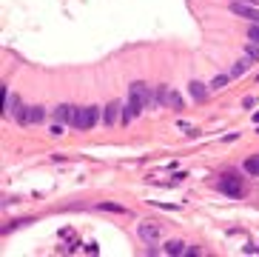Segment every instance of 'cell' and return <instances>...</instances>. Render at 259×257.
<instances>
[{"instance_id": "1", "label": "cell", "mask_w": 259, "mask_h": 257, "mask_svg": "<svg viewBox=\"0 0 259 257\" xmlns=\"http://www.w3.org/2000/svg\"><path fill=\"white\" fill-rule=\"evenodd\" d=\"M151 92H148V86L146 83H131L129 89V109L134 112V115H140L146 106H151Z\"/></svg>"}, {"instance_id": "2", "label": "cell", "mask_w": 259, "mask_h": 257, "mask_svg": "<svg viewBox=\"0 0 259 257\" xmlns=\"http://www.w3.org/2000/svg\"><path fill=\"white\" fill-rule=\"evenodd\" d=\"M219 191H222V194H228V197H242V194H245L242 177H239V174H234V171L222 174V180H219Z\"/></svg>"}, {"instance_id": "3", "label": "cell", "mask_w": 259, "mask_h": 257, "mask_svg": "<svg viewBox=\"0 0 259 257\" xmlns=\"http://www.w3.org/2000/svg\"><path fill=\"white\" fill-rule=\"evenodd\" d=\"M100 117V109L97 106H77V117H74V129H91Z\"/></svg>"}, {"instance_id": "4", "label": "cell", "mask_w": 259, "mask_h": 257, "mask_svg": "<svg viewBox=\"0 0 259 257\" xmlns=\"http://www.w3.org/2000/svg\"><path fill=\"white\" fill-rule=\"evenodd\" d=\"M137 232H140V237L146 240V243H160L162 234H165V229H162L160 223H154V220H143Z\"/></svg>"}, {"instance_id": "5", "label": "cell", "mask_w": 259, "mask_h": 257, "mask_svg": "<svg viewBox=\"0 0 259 257\" xmlns=\"http://www.w3.org/2000/svg\"><path fill=\"white\" fill-rule=\"evenodd\" d=\"M231 12H234V15H239V17H245V20H251V23H259V6H257V3L234 0V3H231Z\"/></svg>"}, {"instance_id": "6", "label": "cell", "mask_w": 259, "mask_h": 257, "mask_svg": "<svg viewBox=\"0 0 259 257\" xmlns=\"http://www.w3.org/2000/svg\"><path fill=\"white\" fill-rule=\"evenodd\" d=\"M74 117H77V106H68V103H63V106H57L54 109V120L63 126V123H68V126H74Z\"/></svg>"}, {"instance_id": "7", "label": "cell", "mask_w": 259, "mask_h": 257, "mask_svg": "<svg viewBox=\"0 0 259 257\" xmlns=\"http://www.w3.org/2000/svg\"><path fill=\"white\" fill-rule=\"evenodd\" d=\"M103 120H106V126H114V123H123V115H120V106H117V103H108V106L103 109Z\"/></svg>"}, {"instance_id": "8", "label": "cell", "mask_w": 259, "mask_h": 257, "mask_svg": "<svg viewBox=\"0 0 259 257\" xmlns=\"http://www.w3.org/2000/svg\"><path fill=\"white\" fill-rule=\"evenodd\" d=\"M165 106H168V109H174V112H182V109H185L182 94H179V92H174L171 86H168V94H165Z\"/></svg>"}, {"instance_id": "9", "label": "cell", "mask_w": 259, "mask_h": 257, "mask_svg": "<svg viewBox=\"0 0 259 257\" xmlns=\"http://www.w3.org/2000/svg\"><path fill=\"white\" fill-rule=\"evenodd\" d=\"M165 255H171V257L188 255V246H185L182 240H168V243H165Z\"/></svg>"}, {"instance_id": "10", "label": "cell", "mask_w": 259, "mask_h": 257, "mask_svg": "<svg viewBox=\"0 0 259 257\" xmlns=\"http://www.w3.org/2000/svg\"><path fill=\"white\" fill-rule=\"evenodd\" d=\"M17 109H20V97L12 94V92H6V109H3V115H6V117H15Z\"/></svg>"}, {"instance_id": "11", "label": "cell", "mask_w": 259, "mask_h": 257, "mask_svg": "<svg viewBox=\"0 0 259 257\" xmlns=\"http://www.w3.org/2000/svg\"><path fill=\"white\" fill-rule=\"evenodd\" d=\"M188 92H191V97H194V100H199V103L208 97V89L199 83V80H191V83H188Z\"/></svg>"}, {"instance_id": "12", "label": "cell", "mask_w": 259, "mask_h": 257, "mask_svg": "<svg viewBox=\"0 0 259 257\" xmlns=\"http://www.w3.org/2000/svg\"><path fill=\"white\" fill-rule=\"evenodd\" d=\"M46 117V109L43 106H29V123H40Z\"/></svg>"}, {"instance_id": "13", "label": "cell", "mask_w": 259, "mask_h": 257, "mask_svg": "<svg viewBox=\"0 0 259 257\" xmlns=\"http://www.w3.org/2000/svg\"><path fill=\"white\" fill-rule=\"evenodd\" d=\"M165 94H168V86H160L151 97V106H165Z\"/></svg>"}, {"instance_id": "14", "label": "cell", "mask_w": 259, "mask_h": 257, "mask_svg": "<svg viewBox=\"0 0 259 257\" xmlns=\"http://www.w3.org/2000/svg\"><path fill=\"white\" fill-rule=\"evenodd\" d=\"M251 63H254V60H251V57H248V54H245V60H239V63H237V66H234V71H231V74H242L245 69L251 66Z\"/></svg>"}, {"instance_id": "15", "label": "cell", "mask_w": 259, "mask_h": 257, "mask_svg": "<svg viewBox=\"0 0 259 257\" xmlns=\"http://www.w3.org/2000/svg\"><path fill=\"white\" fill-rule=\"evenodd\" d=\"M97 209H100V211H117V214H123V211H126L123 206H117V203H100Z\"/></svg>"}, {"instance_id": "16", "label": "cell", "mask_w": 259, "mask_h": 257, "mask_svg": "<svg viewBox=\"0 0 259 257\" xmlns=\"http://www.w3.org/2000/svg\"><path fill=\"white\" fill-rule=\"evenodd\" d=\"M245 171H248V174H259V160H257V157L245 160Z\"/></svg>"}, {"instance_id": "17", "label": "cell", "mask_w": 259, "mask_h": 257, "mask_svg": "<svg viewBox=\"0 0 259 257\" xmlns=\"http://www.w3.org/2000/svg\"><path fill=\"white\" fill-rule=\"evenodd\" d=\"M231 77H234V74H219V77L211 83V89H222V86H228V80H231Z\"/></svg>"}, {"instance_id": "18", "label": "cell", "mask_w": 259, "mask_h": 257, "mask_svg": "<svg viewBox=\"0 0 259 257\" xmlns=\"http://www.w3.org/2000/svg\"><path fill=\"white\" fill-rule=\"evenodd\" d=\"M248 40H251V43H259V23H251V29H248Z\"/></svg>"}, {"instance_id": "19", "label": "cell", "mask_w": 259, "mask_h": 257, "mask_svg": "<svg viewBox=\"0 0 259 257\" xmlns=\"http://www.w3.org/2000/svg\"><path fill=\"white\" fill-rule=\"evenodd\" d=\"M245 54H248V57H251V60L257 63V60H259V43H254V46H248V49H245Z\"/></svg>"}, {"instance_id": "20", "label": "cell", "mask_w": 259, "mask_h": 257, "mask_svg": "<svg viewBox=\"0 0 259 257\" xmlns=\"http://www.w3.org/2000/svg\"><path fill=\"white\" fill-rule=\"evenodd\" d=\"M86 252H88V255H97V252H100L97 243H88V246H86Z\"/></svg>"}, {"instance_id": "21", "label": "cell", "mask_w": 259, "mask_h": 257, "mask_svg": "<svg viewBox=\"0 0 259 257\" xmlns=\"http://www.w3.org/2000/svg\"><path fill=\"white\" fill-rule=\"evenodd\" d=\"M245 3H257V6H259V0H245Z\"/></svg>"}]
</instances>
